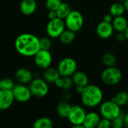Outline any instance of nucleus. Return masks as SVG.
Masks as SVG:
<instances>
[{"mask_svg": "<svg viewBox=\"0 0 128 128\" xmlns=\"http://www.w3.org/2000/svg\"><path fill=\"white\" fill-rule=\"evenodd\" d=\"M62 77L63 80V85H62V88L64 91L70 90L74 85L72 77L71 76H62Z\"/></svg>", "mask_w": 128, "mask_h": 128, "instance_id": "obj_31", "label": "nucleus"}, {"mask_svg": "<svg viewBox=\"0 0 128 128\" xmlns=\"http://www.w3.org/2000/svg\"><path fill=\"white\" fill-rule=\"evenodd\" d=\"M53 127L52 121L47 117H41L37 119L34 124V128H52Z\"/></svg>", "mask_w": 128, "mask_h": 128, "instance_id": "obj_24", "label": "nucleus"}, {"mask_svg": "<svg viewBox=\"0 0 128 128\" xmlns=\"http://www.w3.org/2000/svg\"><path fill=\"white\" fill-rule=\"evenodd\" d=\"M114 30L117 32H124L128 26V18L124 15L115 16L112 22Z\"/></svg>", "mask_w": 128, "mask_h": 128, "instance_id": "obj_17", "label": "nucleus"}, {"mask_svg": "<svg viewBox=\"0 0 128 128\" xmlns=\"http://www.w3.org/2000/svg\"><path fill=\"white\" fill-rule=\"evenodd\" d=\"M14 100L12 90H0V110L9 109Z\"/></svg>", "mask_w": 128, "mask_h": 128, "instance_id": "obj_13", "label": "nucleus"}, {"mask_svg": "<svg viewBox=\"0 0 128 128\" xmlns=\"http://www.w3.org/2000/svg\"><path fill=\"white\" fill-rule=\"evenodd\" d=\"M102 62L106 67L116 66L117 63V58L113 53L106 52L102 56Z\"/></svg>", "mask_w": 128, "mask_h": 128, "instance_id": "obj_26", "label": "nucleus"}, {"mask_svg": "<svg viewBox=\"0 0 128 128\" xmlns=\"http://www.w3.org/2000/svg\"><path fill=\"white\" fill-rule=\"evenodd\" d=\"M100 118V115L96 112H88L83 122V127L84 128H98Z\"/></svg>", "mask_w": 128, "mask_h": 128, "instance_id": "obj_15", "label": "nucleus"}, {"mask_svg": "<svg viewBox=\"0 0 128 128\" xmlns=\"http://www.w3.org/2000/svg\"><path fill=\"white\" fill-rule=\"evenodd\" d=\"M82 104L87 108H94L103 102L104 93L102 89L94 84H88L80 94Z\"/></svg>", "mask_w": 128, "mask_h": 128, "instance_id": "obj_2", "label": "nucleus"}, {"mask_svg": "<svg viewBox=\"0 0 128 128\" xmlns=\"http://www.w3.org/2000/svg\"><path fill=\"white\" fill-rule=\"evenodd\" d=\"M12 92L14 100L20 103H26L28 101L32 96L29 87L26 86V84L20 82L19 84L14 85L12 89Z\"/></svg>", "mask_w": 128, "mask_h": 128, "instance_id": "obj_10", "label": "nucleus"}, {"mask_svg": "<svg viewBox=\"0 0 128 128\" xmlns=\"http://www.w3.org/2000/svg\"><path fill=\"white\" fill-rule=\"evenodd\" d=\"M127 107H128V104H127Z\"/></svg>", "mask_w": 128, "mask_h": 128, "instance_id": "obj_43", "label": "nucleus"}, {"mask_svg": "<svg viewBox=\"0 0 128 128\" xmlns=\"http://www.w3.org/2000/svg\"><path fill=\"white\" fill-rule=\"evenodd\" d=\"M84 88H85V86H76V92L79 94H80L82 92H83V90H84Z\"/></svg>", "mask_w": 128, "mask_h": 128, "instance_id": "obj_38", "label": "nucleus"}, {"mask_svg": "<svg viewBox=\"0 0 128 128\" xmlns=\"http://www.w3.org/2000/svg\"><path fill=\"white\" fill-rule=\"evenodd\" d=\"M113 18H114V16L110 13H109V14H106L104 16L103 20L104 21H106V22H112V20H113Z\"/></svg>", "mask_w": 128, "mask_h": 128, "instance_id": "obj_33", "label": "nucleus"}, {"mask_svg": "<svg viewBox=\"0 0 128 128\" xmlns=\"http://www.w3.org/2000/svg\"><path fill=\"white\" fill-rule=\"evenodd\" d=\"M123 74L122 70L116 66L106 67L101 73L102 82L110 86L118 85L122 80Z\"/></svg>", "mask_w": 128, "mask_h": 128, "instance_id": "obj_3", "label": "nucleus"}, {"mask_svg": "<svg viewBox=\"0 0 128 128\" xmlns=\"http://www.w3.org/2000/svg\"><path fill=\"white\" fill-rule=\"evenodd\" d=\"M61 77V75L57 68H48L44 70L43 78L48 82V83H55V82Z\"/></svg>", "mask_w": 128, "mask_h": 128, "instance_id": "obj_18", "label": "nucleus"}, {"mask_svg": "<svg viewBox=\"0 0 128 128\" xmlns=\"http://www.w3.org/2000/svg\"><path fill=\"white\" fill-rule=\"evenodd\" d=\"M112 100L121 107L125 106L128 103V92L126 91H120L116 94Z\"/></svg>", "mask_w": 128, "mask_h": 128, "instance_id": "obj_23", "label": "nucleus"}, {"mask_svg": "<svg viewBox=\"0 0 128 128\" xmlns=\"http://www.w3.org/2000/svg\"><path fill=\"white\" fill-rule=\"evenodd\" d=\"M29 88L32 92V96L38 98L45 97L49 92L48 82L43 78H35L33 79L29 83Z\"/></svg>", "mask_w": 128, "mask_h": 128, "instance_id": "obj_7", "label": "nucleus"}, {"mask_svg": "<svg viewBox=\"0 0 128 128\" xmlns=\"http://www.w3.org/2000/svg\"><path fill=\"white\" fill-rule=\"evenodd\" d=\"M15 78L20 83L28 84L33 80V75L28 68H20L16 71Z\"/></svg>", "mask_w": 128, "mask_h": 128, "instance_id": "obj_14", "label": "nucleus"}, {"mask_svg": "<svg viewBox=\"0 0 128 128\" xmlns=\"http://www.w3.org/2000/svg\"><path fill=\"white\" fill-rule=\"evenodd\" d=\"M66 28L70 29L74 32H79L83 26L84 17L82 13L79 10H74L64 19Z\"/></svg>", "mask_w": 128, "mask_h": 128, "instance_id": "obj_5", "label": "nucleus"}, {"mask_svg": "<svg viewBox=\"0 0 128 128\" xmlns=\"http://www.w3.org/2000/svg\"><path fill=\"white\" fill-rule=\"evenodd\" d=\"M57 69L61 76H71L77 70V63L74 58L66 57L59 62Z\"/></svg>", "mask_w": 128, "mask_h": 128, "instance_id": "obj_9", "label": "nucleus"}, {"mask_svg": "<svg viewBox=\"0 0 128 128\" xmlns=\"http://www.w3.org/2000/svg\"><path fill=\"white\" fill-rule=\"evenodd\" d=\"M62 0H46V8L48 10H56Z\"/></svg>", "mask_w": 128, "mask_h": 128, "instance_id": "obj_29", "label": "nucleus"}, {"mask_svg": "<svg viewBox=\"0 0 128 128\" xmlns=\"http://www.w3.org/2000/svg\"><path fill=\"white\" fill-rule=\"evenodd\" d=\"M60 42L62 44L64 45H68L70 44H71L76 38V32L65 28V30L61 34V35L58 37Z\"/></svg>", "mask_w": 128, "mask_h": 128, "instance_id": "obj_21", "label": "nucleus"}, {"mask_svg": "<svg viewBox=\"0 0 128 128\" xmlns=\"http://www.w3.org/2000/svg\"><path fill=\"white\" fill-rule=\"evenodd\" d=\"M71 96H72V94H71V93L69 92V90H65L64 92V94H62V98H63L64 100L68 101V100L71 98Z\"/></svg>", "mask_w": 128, "mask_h": 128, "instance_id": "obj_35", "label": "nucleus"}, {"mask_svg": "<svg viewBox=\"0 0 128 128\" xmlns=\"http://www.w3.org/2000/svg\"><path fill=\"white\" fill-rule=\"evenodd\" d=\"M98 128H112V121L106 118H100V121L98 124Z\"/></svg>", "mask_w": 128, "mask_h": 128, "instance_id": "obj_32", "label": "nucleus"}, {"mask_svg": "<svg viewBox=\"0 0 128 128\" xmlns=\"http://www.w3.org/2000/svg\"><path fill=\"white\" fill-rule=\"evenodd\" d=\"M51 46H52V41L49 36L43 37V38H40V47L41 50H50Z\"/></svg>", "mask_w": 128, "mask_h": 128, "instance_id": "obj_30", "label": "nucleus"}, {"mask_svg": "<svg viewBox=\"0 0 128 128\" xmlns=\"http://www.w3.org/2000/svg\"><path fill=\"white\" fill-rule=\"evenodd\" d=\"M124 127L128 128V112L124 116Z\"/></svg>", "mask_w": 128, "mask_h": 128, "instance_id": "obj_39", "label": "nucleus"}, {"mask_svg": "<svg viewBox=\"0 0 128 128\" xmlns=\"http://www.w3.org/2000/svg\"><path fill=\"white\" fill-rule=\"evenodd\" d=\"M71 10H72L71 8L68 3L62 2V4H60V6L58 8V9L56 11L58 17L64 20Z\"/></svg>", "mask_w": 128, "mask_h": 128, "instance_id": "obj_25", "label": "nucleus"}, {"mask_svg": "<svg viewBox=\"0 0 128 128\" xmlns=\"http://www.w3.org/2000/svg\"><path fill=\"white\" fill-rule=\"evenodd\" d=\"M117 2H123L124 3V2L125 1V0H116Z\"/></svg>", "mask_w": 128, "mask_h": 128, "instance_id": "obj_42", "label": "nucleus"}, {"mask_svg": "<svg viewBox=\"0 0 128 128\" xmlns=\"http://www.w3.org/2000/svg\"><path fill=\"white\" fill-rule=\"evenodd\" d=\"M34 63L36 66L40 69L45 70L51 66L52 56L50 50H40L34 56Z\"/></svg>", "mask_w": 128, "mask_h": 128, "instance_id": "obj_11", "label": "nucleus"}, {"mask_svg": "<svg viewBox=\"0 0 128 128\" xmlns=\"http://www.w3.org/2000/svg\"><path fill=\"white\" fill-rule=\"evenodd\" d=\"M56 17H58V16H57V14H56V10H49V12H48L49 20H52V19H55Z\"/></svg>", "mask_w": 128, "mask_h": 128, "instance_id": "obj_36", "label": "nucleus"}, {"mask_svg": "<svg viewBox=\"0 0 128 128\" xmlns=\"http://www.w3.org/2000/svg\"><path fill=\"white\" fill-rule=\"evenodd\" d=\"M99 112L102 118H106L111 121L122 113L121 106L112 100L102 102L100 104Z\"/></svg>", "mask_w": 128, "mask_h": 128, "instance_id": "obj_4", "label": "nucleus"}, {"mask_svg": "<svg viewBox=\"0 0 128 128\" xmlns=\"http://www.w3.org/2000/svg\"><path fill=\"white\" fill-rule=\"evenodd\" d=\"M124 34H125L126 40H128V27H127V28L125 29V31L124 32Z\"/></svg>", "mask_w": 128, "mask_h": 128, "instance_id": "obj_41", "label": "nucleus"}, {"mask_svg": "<svg viewBox=\"0 0 128 128\" xmlns=\"http://www.w3.org/2000/svg\"><path fill=\"white\" fill-rule=\"evenodd\" d=\"M58 88H62V85H63V80H62V77L61 76V77H59L56 82H55V83H54Z\"/></svg>", "mask_w": 128, "mask_h": 128, "instance_id": "obj_37", "label": "nucleus"}, {"mask_svg": "<svg viewBox=\"0 0 128 128\" xmlns=\"http://www.w3.org/2000/svg\"><path fill=\"white\" fill-rule=\"evenodd\" d=\"M71 77H72L74 84L76 86H86L89 82V80H88V77L87 74L85 72H83V71H78V70H76L71 76Z\"/></svg>", "mask_w": 128, "mask_h": 128, "instance_id": "obj_19", "label": "nucleus"}, {"mask_svg": "<svg viewBox=\"0 0 128 128\" xmlns=\"http://www.w3.org/2000/svg\"><path fill=\"white\" fill-rule=\"evenodd\" d=\"M20 11L26 16L33 14L37 8V3L35 0H22L20 5Z\"/></svg>", "mask_w": 128, "mask_h": 128, "instance_id": "obj_16", "label": "nucleus"}, {"mask_svg": "<svg viewBox=\"0 0 128 128\" xmlns=\"http://www.w3.org/2000/svg\"><path fill=\"white\" fill-rule=\"evenodd\" d=\"M124 113L122 112L118 117H116L114 119H112V128H122L123 127H124Z\"/></svg>", "mask_w": 128, "mask_h": 128, "instance_id": "obj_28", "label": "nucleus"}, {"mask_svg": "<svg viewBox=\"0 0 128 128\" xmlns=\"http://www.w3.org/2000/svg\"><path fill=\"white\" fill-rule=\"evenodd\" d=\"M127 18H128V17H127Z\"/></svg>", "mask_w": 128, "mask_h": 128, "instance_id": "obj_44", "label": "nucleus"}, {"mask_svg": "<svg viewBox=\"0 0 128 128\" xmlns=\"http://www.w3.org/2000/svg\"><path fill=\"white\" fill-rule=\"evenodd\" d=\"M86 114V111L82 106L76 104L71 106V110L68 119L69 122L73 125V128H84L83 122Z\"/></svg>", "mask_w": 128, "mask_h": 128, "instance_id": "obj_6", "label": "nucleus"}, {"mask_svg": "<svg viewBox=\"0 0 128 128\" xmlns=\"http://www.w3.org/2000/svg\"><path fill=\"white\" fill-rule=\"evenodd\" d=\"M126 10L123 2H117L112 4L110 7V13L115 17L118 16H122L124 14Z\"/></svg>", "mask_w": 128, "mask_h": 128, "instance_id": "obj_22", "label": "nucleus"}, {"mask_svg": "<svg viewBox=\"0 0 128 128\" xmlns=\"http://www.w3.org/2000/svg\"><path fill=\"white\" fill-rule=\"evenodd\" d=\"M71 105L67 100L60 101L56 107V112L58 115L62 118H68L71 110Z\"/></svg>", "mask_w": 128, "mask_h": 128, "instance_id": "obj_20", "label": "nucleus"}, {"mask_svg": "<svg viewBox=\"0 0 128 128\" xmlns=\"http://www.w3.org/2000/svg\"><path fill=\"white\" fill-rule=\"evenodd\" d=\"M14 46L20 55L26 57L34 56L40 50V38L30 33H23L16 38Z\"/></svg>", "mask_w": 128, "mask_h": 128, "instance_id": "obj_1", "label": "nucleus"}, {"mask_svg": "<svg viewBox=\"0 0 128 128\" xmlns=\"http://www.w3.org/2000/svg\"><path fill=\"white\" fill-rule=\"evenodd\" d=\"M116 40L119 42H122V41H124L126 40V38H125V34L124 32H118L117 34H116Z\"/></svg>", "mask_w": 128, "mask_h": 128, "instance_id": "obj_34", "label": "nucleus"}, {"mask_svg": "<svg viewBox=\"0 0 128 128\" xmlns=\"http://www.w3.org/2000/svg\"><path fill=\"white\" fill-rule=\"evenodd\" d=\"M124 7H125L126 11H128V0H125V1L124 2Z\"/></svg>", "mask_w": 128, "mask_h": 128, "instance_id": "obj_40", "label": "nucleus"}, {"mask_svg": "<svg viewBox=\"0 0 128 128\" xmlns=\"http://www.w3.org/2000/svg\"><path fill=\"white\" fill-rule=\"evenodd\" d=\"M62 1H63V0H62Z\"/></svg>", "mask_w": 128, "mask_h": 128, "instance_id": "obj_45", "label": "nucleus"}, {"mask_svg": "<svg viewBox=\"0 0 128 128\" xmlns=\"http://www.w3.org/2000/svg\"><path fill=\"white\" fill-rule=\"evenodd\" d=\"M14 86L13 80L10 78L0 79V90H12Z\"/></svg>", "mask_w": 128, "mask_h": 128, "instance_id": "obj_27", "label": "nucleus"}, {"mask_svg": "<svg viewBox=\"0 0 128 128\" xmlns=\"http://www.w3.org/2000/svg\"><path fill=\"white\" fill-rule=\"evenodd\" d=\"M64 20L59 17H56L52 20H50L46 25V31L47 35L50 38H57L65 30Z\"/></svg>", "mask_w": 128, "mask_h": 128, "instance_id": "obj_8", "label": "nucleus"}, {"mask_svg": "<svg viewBox=\"0 0 128 128\" xmlns=\"http://www.w3.org/2000/svg\"><path fill=\"white\" fill-rule=\"evenodd\" d=\"M114 31L112 22H108L104 20L99 22L96 28V33L98 36L104 40L110 38L112 36Z\"/></svg>", "mask_w": 128, "mask_h": 128, "instance_id": "obj_12", "label": "nucleus"}]
</instances>
